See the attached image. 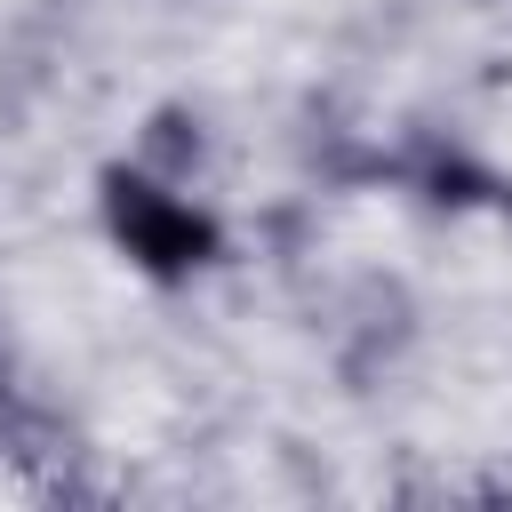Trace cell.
I'll return each mask as SVG.
<instances>
[{
    "instance_id": "cell-1",
    "label": "cell",
    "mask_w": 512,
    "mask_h": 512,
    "mask_svg": "<svg viewBox=\"0 0 512 512\" xmlns=\"http://www.w3.org/2000/svg\"><path fill=\"white\" fill-rule=\"evenodd\" d=\"M96 208H104L112 248H120L136 272H152V280H192V272H208V264L224 256L216 216L192 208L184 184H160V176H144V168H128V160L96 176Z\"/></svg>"
},
{
    "instance_id": "cell-2",
    "label": "cell",
    "mask_w": 512,
    "mask_h": 512,
    "mask_svg": "<svg viewBox=\"0 0 512 512\" xmlns=\"http://www.w3.org/2000/svg\"><path fill=\"white\" fill-rule=\"evenodd\" d=\"M328 344H336L344 384H376V376L416 344V296H408L392 272H360V280L344 288V304H336Z\"/></svg>"
},
{
    "instance_id": "cell-3",
    "label": "cell",
    "mask_w": 512,
    "mask_h": 512,
    "mask_svg": "<svg viewBox=\"0 0 512 512\" xmlns=\"http://www.w3.org/2000/svg\"><path fill=\"white\" fill-rule=\"evenodd\" d=\"M384 184H400V192H416L424 208H480V200H496L504 184L488 176V160H472L456 136H440V128H408L400 144H392V160H384Z\"/></svg>"
},
{
    "instance_id": "cell-4",
    "label": "cell",
    "mask_w": 512,
    "mask_h": 512,
    "mask_svg": "<svg viewBox=\"0 0 512 512\" xmlns=\"http://www.w3.org/2000/svg\"><path fill=\"white\" fill-rule=\"evenodd\" d=\"M200 160H208L200 112H184V104H160V112L136 128V168H144V176H160V184H192V176H200Z\"/></svg>"
}]
</instances>
